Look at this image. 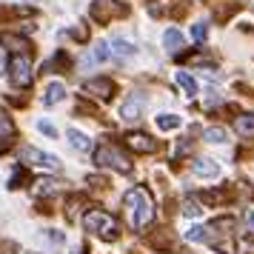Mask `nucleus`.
Returning a JSON list of instances; mask_svg holds the SVG:
<instances>
[{
	"instance_id": "aec40b11",
	"label": "nucleus",
	"mask_w": 254,
	"mask_h": 254,
	"mask_svg": "<svg viewBox=\"0 0 254 254\" xmlns=\"http://www.w3.org/2000/svg\"><path fill=\"white\" fill-rule=\"evenodd\" d=\"M180 117L177 115H160L157 117V128H163V131H172V128H180Z\"/></svg>"
},
{
	"instance_id": "cd10ccee",
	"label": "nucleus",
	"mask_w": 254,
	"mask_h": 254,
	"mask_svg": "<svg viewBox=\"0 0 254 254\" xmlns=\"http://www.w3.org/2000/svg\"><path fill=\"white\" fill-rule=\"evenodd\" d=\"M49 240L52 243H63V234H60V231H49Z\"/></svg>"
},
{
	"instance_id": "0eeeda50",
	"label": "nucleus",
	"mask_w": 254,
	"mask_h": 254,
	"mask_svg": "<svg viewBox=\"0 0 254 254\" xmlns=\"http://www.w3.org/2000/svg\"><path fill=\"white\" fill-rule=\"evenodd\" d=\"M83 92H89L92 97H100V100H109L115 94V83L109 80V77H94V80L83 83Z\"/></svg>"
},
{
	"instance_id": "412c9836",
	"label": "nucleus",
	"mask_w": 254,
	"mask_h": 254,
	"mask_svg": "<svg viewBox=\"0 0 254 254\" xmlns=\"http://www.w3.org/2000/svg\"><path fill=\"white\" fill-rule=\"evenodd\" d=\"M206 231L208 229H203V226H191V229L186 231V240H189V243H203V240H208Z\"/></svg>"
},
{
	"instance_id": "f257e3e1",
	"label": "nucleus",
	"mask_w": 254,
	"mask_h": 254,
	"mask_svg": "<svg viewBox=\"0 0 254 254\" xmlns=\"http://www.w3.org/2000/svg\"><path fill=\"white\" fill-rule=\"evenodd\" d=\"M123 206H126V217L134 231H146L154 220V203L146 189H128L123 194Z\"/></svg>"
},
{
	"instance_id": "4be33fe9",
	"label": "nucleus",
	"mask_w": 254,
	"mask_h": 254,
	"mask_svg": "<svg viewBox=\"0 0 254 254\" xmlns=\"http://www.w3.org/2000/svg\"><path fill=\"white\" fill-rule=\"evenodd\" d=\"M183 214H186V217H200V214H203V208L197 206L194 200H186V203H183Z\"/></svg>"
},
{
	"instance_id": "423d86ee",
	"label": "nucleus",
	"mask_w": 254,
	"mask_h": 254,
	"mask_svg": "<svg viewBox=\"0 0 254 254\" xmlns=\"http://www.w3.org/2000/svg\"><path fill=\"white\" fill-rule=\"evenodd\" d=\"M143 109H146L143 94H128L126 100L120 103V120L123 123H137L140 117H143Z\"/></svg>"
},
{
	"instance_id": "4468645a",
	"label": "nucleus",
	"mask_w": 254,
	"mask_h": 254,
	"mask_svg": "<svg viewBox=\"0 0 254 254\" xmlns=\"http://www.w3.org/2000/svg\"><path fill=\"white\" fill-rule=\"evenodd\" d=\"M12 134H14V126H12V117L6 112H0V151L12 143Z\"/></svg>"
},
{
	"instance_id": "c85d7f7f",
	"label": "nucleus",
	"mask_w": 254,
	"mask_h": 254,
	"mask_svg": "<svg viewBox=\"0 0 254 254\" xmlns=\"http://www.w3.org/2000/svg\"><path fill=\"white\" fill-rule=\"evenodd\" d=\"M6 71V60H3V55H0V74Z\"/></svg>"
},
{
	"instance_id": "a878e982",
	"label": "nucleus",
	"mask_w": 254,
	"mask_h": 254,
	"mask_svg": "<svg viewBox=\"0 0 254 254\" xmlns=\"http://www.w3.org/2000/svg\"><path fill=\"white\" fill-rule=\"evenodd\" d=\"M243 223H246V229L254 231V206H246V211H243Z\"/></svg>"
},
{
	"instance_id": "f3484780",
	"label": "nucleus",
	"mask_w": 254,
	"mask_h": 254,
	"mask_svg": "<svg viewBox=\"0 0 254 254\" xmlns=\"http://www.w3.org/2000/svg\"><path fill=\"white\" fill-rule=\"evenodd\" d=\"M174 77H177V83L183 86V92L189 94V97H197V92H200V86H197V80L191 77V74H189V71H177Z\"/></svg>"
},
{
	"instance_id": "bb28decb",
	"label": "nucleus",
	"mask_w": 254,
	"mask_h": 254,
	"mask_svg": "<svg viewBox=\"0 0 254 254\" xmlns=\"http://www.w3.org/2000/svg\"><path fill=\"white\" fill-rule=\"evenodd\" d=\"M69 35H71V37H77L80 43H86V40H89V32L83 29V23H77V29H69Z\"/></svg>"
},
{
	"instance_id": "5701e85b",
	"label": "nucleus",
	"mask_w": 254,
	"mask_h": 254,
	"mask_svg": "<svg viewBox=\"0 0 254 254\" xmlns=\"http://www.w3.org/2000/svg\"><path fill=\"white\" fill-rule=\"evenodd\" d=\"M206 35H208V26H206V23H194V29H191V37H194L197 43H203V40H206Z\"/></svg>"
},
{
	"instance_id": "f03ea898",
	"label": "nucleus",
	"mask_w": 254,
	"mask_h": 254,
	"mask_svg": "<svg viewBox=\"0 0 254 254\" xmlns=\"http://www.w3.org/2000/svg\"><path fill=\"white\" fill-rule=\"evenodd\" d=\"M83 229L103 237V240H115L117 237V220L109 214V211H100V208H92L83 214Z\"/></svg>"
},
{
	"instance_id": "6ab92c4d",
	"label": "nucleus",
	"mask_w": 254,
	"mask_h": 254,
	"mask_svg": "<svg viewBox=\"0 0 254 254\" xmlns=\"http://www.w3.org/2000/svg\"><path fill=\"white\" fill-rule=\"evenodd\" d=\"M203 137H206L208 143H226L229 134H226V128H223V126H208L206 131H203Z\"/></svg>"
},
{
	"instance_id": "2eb2a0df",
	"label": "nucleus",
	"mask_w": 254,
	"mask_h": 254,
	"mask_svg": "<svg viewBox=\"0 0 254 254\" xmlns=\"http://www.w3.org/2000/svg\"><path fill=\"white\" fill-rule=\"evenodd\" d=\"M63 97H66V86H63V83H49L43 103H46V106H55V103H60Z\"/></svg>"
},
{
	"instance_id": "9b49d317",
	"label": "nucleus",
	"mask_w": 254,
	"mask_h": 254,
	"mask_svg": "<svg viewBox=\"0 0 254 254\" xmlns=\"http://www.w3.org/2000/svg\"><path fill=\"white\" fill-rule=\"evenodd\" d=\"M126 146H128V149H134V151H154V149H157V143H154L151 137H146V134H140V131L128 134Z\"/></svg>"
},
{
	"instance_id": "7ed1b4c3",
	"label": "nucleus",
	"mask_w": 254,
	"mask_h": 254,
	"mask_svg": "<svg viewBox=\"0 0 254 254\" xmlns=\"http://www.w3.org/2000/svg\"><path fill=\"white\" fill-rule=\"evenodd\" d=\"M94 163L97 166H103V169H115V172H131V160H128L123 149H117V146H100V149L94 151Z\"/></svg>"
},
{
	"instance_id": "6e6552de",
	"label": "nucleus",
	"mask_w": 254,
	"mask_h": 254,
	"mask_svg": "<svg viewBox=\"0 0 254 254\" xmlns=\"http://www.w3.org/2000/svg\"><path fill=\"white\" fill-rule=\"evenodd\" d=\"M126 9L120 6V3H115V0H100V3H94L92 6V14L100 20V23H106V20H112L115 14H123Z\"/></svg>"
},
{
	"instance_id": "393cba45",
	"label": "nucleus",
	"mask_w": 254,
	"mask_h": 254,
	"mask_svg": "<svg viewBox=\"0 0 254 254\" xmlns=\"http://www.w3.org/2000/svg\"><path fill=\"white\" fill-rule=\"evenodd\" d=\"M37 128H40L43 134H49V137H58V128L52 126L49 120H37Z\"/></svg>"
},
{
	"instance_id": "b1692460",
	"label": "nucleus",
	"mask_w": 254,
	"mask_h": 254,
	"mask_svg": "<svg viewBox=\"0 0 254 254\" xmlns=\"http://www.w3.org/2000/svg\"><path fill=\"white\" fill-rule=\"evenodd\" d=\"M60 183H52V180H37V191L40 194H52V191H58Z\"/></svg>"
},
{
	"instance_id": "20e7f679",
	"label": "nucleus",
	"mask_w": 254,
	"mask_h": 254,
	"mask_svg": "<svg viewBox=\"0 0 254 254\" xmlns=\"http://www.w3.org/2000/svg\"><path fill=\"white\" fill-rule=\"evenodd\" d=\"M17 157H20L23 166H40V169H49V172H58L60 169V160L55 154H46V151L35 149V146H23L17 151Z\"/></svg>"
},
{
	"instance_id": "1a4fd4ad",
	"label": "nucleus",
	"mask_w": 254,
	"mask_h": 254,
	"mask_svg": "<svg viewBox=\"0 0 254 254\" xmlns=\"http://www.w3.org/2000/svg\"><path fill=\"white\" fill-rule=\"evenodd\" d=\"M191 172H194V177H203V180H214L220 174V163L211 160V157H200V160L191 163Z\"/></svg>"
},
{
	"instance_id": "f8f14e48",
	"label": "nucleus",
	"mask_w": 254,
	"mask_h": 254,
	"mask_svg": "<svg viewBox=\"0 0 254 254\" xmlns=\"http://www.w3.org/2000/svg\"><path fill=\"white\" fill-rule=\"evenodd\" d=\"M112 43H106V40H100V43H94L92 49V58H83V66H92V63H106V60L112 58Z\"/></svg>"
},
{
	"instance_id": "dca6fc26",
	"label": "nucleus",
	"mask_w": 254,
	"mask_h": 254,
	"mask_svg": "<svg viewBox=\"0 0 254 254\" xmlns=\"http://www.w3.org/2000/svg\"><path fill=\"white\" fill-rule=\"evenodd\" d=\"M163 43H166V49L169 52H180L186 43V37L177 32V29H166V35H163Z\"/></svg>"
},
{
	"instance_id": "ddd939ff",
	"label": "nucleus",
	"mask_w": 254,
	"mask_h": 254,
	"mask_svg": "<svg viewBox=\"0 0 254 254\" xmlns=\"http://www.w3.org/2000/svg\"><path fill=\"white\" fill-rule=\"evenodd\" d=\"M234 131L240 134L243 140H252L254 137V115H240L234 120Z\"/></svg>"
},
{
	"instance_id": "a211bd4d",
	"label": "nucleus",
	"mask_w": 254,
	"mask_h": 254,
	"mask_svg": "<svg viewBox=\"0 0 254 254\" xmlns=\"http://www.w3.org/2000/svg\"><path fill=\"white\" fill-rule=\"evenodd\" d=\"M69 143L77 151H89V149H92V140L86 137L83 131H77V128H69Z\"/></svg>"
},
{
	"instance_id": "39448f33",
	"label": "nucleus",
	"mask_w": 254,
	"mask_h": 254,
	"mask_svg": "<svg viewBox=\"0 0 254 254\" xmlns=\"http://www.w3.org/2000/svg\"><path fill=\"white\" fill-rule=\"evenodd\" d=\"M9 71H12V83L17 89H23L32 83V58L26 52H17L12 60H9Z\"/></svg>"
},
{
	"instance_id": "9d476101",
	"label": "nucleus",
	"mask_w": 254,
	"mask_h": 254,
	"mask_svg": "<svg viewBox=\"0 0 254 254\" xmlns=\"http://www.w3.org/2000/svg\"><path fill=\"white\" fill-rule=\"evenodd\" d=\"M112 55L120 60H128V58H134L137 55V46L131 43V40H123V37H115L112 40Z\"/></svg>"
}]
</instances>
